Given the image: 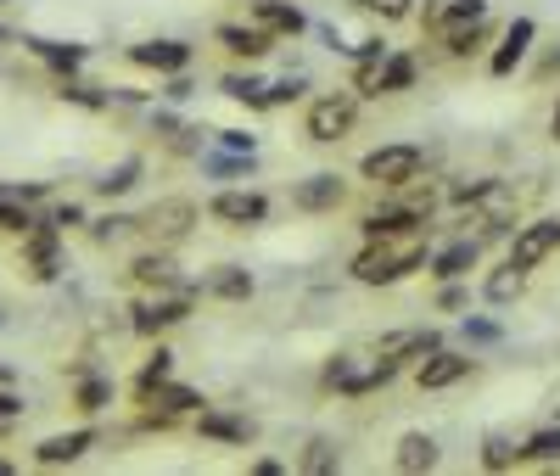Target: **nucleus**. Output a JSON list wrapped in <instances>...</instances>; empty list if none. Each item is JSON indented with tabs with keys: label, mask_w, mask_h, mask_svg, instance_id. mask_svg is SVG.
<instances>
[{
	"label": "nucleus",
	"mask_w": 560,
	"mask_h": 476,
	"mask_svg": "<svg viewBox=\"0 0 560 476\" xmlns=\"http://www.w3.org/2000/svg\"><path fill=\"white\" fill-rule=\"evenodd\" d=\"M213 292H219V297H252V275H241V269H224V275L213 280Z\"/></svg>",
	"instance_id": "obj_26"
},
{
	"label": "nucleus",
	"mask_w": 560,
	"mask_h": 476,
	"mask_svg": "<svg viewBox=\"0 0 560 476\" xmlns=\"http://www.w3.org/2000/svg\"><path fill=\"white\" fill-rule=\"evenodd\" d=\"M482 465H488V471L521 465V448H516V443H504V437H488V448H482Z\"/></svg>",
	"instance_id": "obj_22"
},
{
	"label": "nucleus",
	"mask_w": 560,
	"mask_h": 476,
	"mask_svg": "<svg viewBox=\"0 0 560 476\" xmlns=\"http://www.w3.org/2000/svg\"><path fill=\"white\" fill-rule=\"evenodd\" d=\"M437 34H443V51H448V56H471V51H482V40H488V12L454 17V23L437 28Z\"/></svg>",
	"instance_id": "obj_11"
},
{
	"label": "nucleus",
	"mask_w": 560,
	"mask_h": 476,
	"mask_svg": "<svg viewBox=\"0 0 560 476\" xmlns=\"http://www.w3.org/2000/svg\"><path fill=\"white\" fill-rule=\"evenodd\" d=\"M303 96V79H280L275 90H269V107H280V101H297Z\"/></svg>",
	"instance_id": "obj_30"
},
{
	"label": "nucleus",
	"mask_w": 560,
	"mask_h": 476,
	"mask_svg": "<svg viewBox=\"0 0 560 476\" xmlns=\"http://www.w3.org/2000/svg\"><path fill=\"white\" fill-rule=\"evenodd\" d=\"M476 258H482L476 241H454V247H443L432 258V275L437 280H460V275H471V269H476Z\"/></svg>",
	"instance_id": "obj_14"
},
{
	"label": "nucleus",
	"mask_w": 560,
	"mask_h": 476,
	"mask_svg": "<svg viewBox=\"0 0 560 476\" xmlns=\"http://www.w3.org/2000/svg\"><path fill=\"white\" fill-rule=\"evenodd\" d=\"M420 264H426V241H420V230H415V236H376L348 269L359 286H398V280H409Z\"/></svg>",
	"instance_id": "obj_1"
},
{
	"label": "nucleus",
	"mask_w": 560,
	"mask_h": 476,
	"mask_svg": "<svg viewBox=\"0 0 560 476\" xmlns=\"http://www.w3.org/2000/svg\"><path fill=\"white\" fill-rule=\"evenodd\" d=\"M342 196H348V185L336 180V174H308V180L292 185V208H303V213H336V208H342Z\"/></svg>",
	"instance_id": "obj_5"
},
{
	"label": "nucleus",
	"mask_w": 560,
	"mask_h": 476,
	"mask_svg": "<svg viewBox=\"0 0 560 476\" xmlns=\"http://www.w3.org/2000/svg\"><path fill=\"white\" fill-rule=\"evenodd\" d=\"M140 275H146V280H174V264H168V258H140Z\"/></svg>",
	"instance_id": "obj_28"
},
{
	"label": "nucleus",
	"mask_w": 560,
	"mask_h": 476,
	"mask_svg": "<svg viewBox=\"0 0 560 476\" xmlns=\"http://www.w3.org/2000/svg\"><path fill=\"white\" fill-rule=\"evenodd\" d=\"M364 12H376V17H387V23H404L409 12H415V0H359Z\"/></svg>",
	"instance_id": "obj_24"
},
{
	"label": "nucleus",
	"mask_w": 560,
	"mask_h": 476,
	"mask_svg": "<svg viewBox=\"0 0 560 476\" xmlns=\"http://www.w3.org/2000/svg\"><path fill=\"white\" fill-rule=\"evenodd\" d=\"M471 376V359L465 353H426L420 359V370H415V381H420V392H443V387H454V381H465Z\"/></svg>",
	"instance_id": "obj_8"
},
{
	"label": "nucleus",
	"mask_w": 560,
	"mask_h": 476,
	"mask_svg": "<svg viewBox=\"0 0 560 476\" xmlns=\"http://www.w3.org/2000/svg\"><path fill=\"white\" fill-rule=\"evenodd\" d=\"M415 84V56H392L381 62V79H376V96H398V90H409Z\"/></svg>",
	"instance_id": "obj_17"
},
{
	"label": "nucleus",
	"mask_w": 560,
	"mask_h": 476,
	"mask_svg": "<svg viewBox=\"0 0 560 476\" xmlns=\"http://www.w3.org/2000/svg\"><path fill=\"white\" fill-rule=\"evenodd\" d=\"M549 135L560 140V101H555V118H549Z\"/></svg>",
	"instance_id": "obj_31"
},
{
	"label": "nucleus",
	"mask_w": 560,
	"mask_h": 476,
	"mask_svg": "<svg viewBox=\"0 0 560 476\" xmlns=\"http://www.w3.org/2000/svg\"><path fill=\"white\" fill-rule=\"evenodd\" d=\"M224 96L247 101V107H269V84H258V79H241V73H230V79H224Z\"/></svg>",
	"instance_id": "obj_21"
},
{
	"label": "nucleus",
	"mask_w": 560,
	"mask_h": 476,
	"mask_svg": "<svg viewBox=\"0 0 560 476\" xmlns=\"http://www.w3.org/2000/svg\"><path fill=\"white\" fill-rule=\"evenodd\" d=\"M549 252H560V213H544V219L521 224L516 241H510V258H504V264H516L521 275H527V269L544 264Z\"/></svg>",
	"instance_id": "obj_4"
},
{
	"label": "nucleus",
	"mask_w": 560,
	"mask_h": 476,
	"mask_svg": "<svg viewBox=\"0 0 560 476\" xmlns=\"http://www.w3.org/2000/svg\"><path fill=\"white\" fill-rule=\"evenodd\" d=\"M532 40H538V23H532V17H516V23L504 28V45L499 51H493V79H504V73H516L521 68V56L532 51Z\"/></svg>",
	"instance_id": "obj_9"
},
{
	"label": "nucleus",
	"mask_w": 560,
	"mask_h": 476,
	"mask_svg": "<svg viewBox=\"0 0 560 476\" xmlns=\"http://www.w3.org/2000/svg\"><path fill=\"white\" fill-rule=\"evenodd\" d=\"M191 219H196V202H185V196H174V202L152 208V230H163L168 241H180L185 230H191Z\"/></svg>",
	"instance_id": "obj_16"
},
{
	"label": "nucleus",
	"mask_w": 560,
	"mask_h": 476,
	"mask_svg": "<svg viewBox=\"0 0 560 476\" xmlns=\"http://www.w3.org/2000/svg\"><path fill=\"white\" fill-rule=\"evenodd\" d=\"M208 213L219 224H236V230H241V224H264L269 219V202L258 191H219L208 202Z\"/></svg>",
	"instance_id": "obj_6"
},
{
	"label": "nucleus",
	"mask_w": 560,
	"mask_h": 476,
	"mask_svg": "<svg viewBox=\"0 0 560 476\" xmlns=\"http://www.w3.org/2000/svg\"><path fill=\"white\" fill-rule=\"evenodd\" d=\"M252 23L269 28V34H303V12L286 0H252Z\"/></svg>",
	"instance_id": "obj_13"
},
{
	"label": "nucleus",
	"mask_w": 560,
	"mask_h": 476,
	"mask_svg": "<svg viewBox=\"0 0 560 476\" xmlns=\"http://www.w3.org/2000/svg\"><path fill=\"white\" fill-rule=\"evenodd\" d=\"M84 448V437H62V443H45V460H73Z\"/></svg>",
	"instance_id": "obj_29"
},
{
	"label": "nucleus",
	"mask_w": 560,
	"mask_h": 476,
	"mask_svg": "<svg viewBox=\"0 0 560 476\" xmlns=\"http://www.w3.org/2000/svg\"><path fill=\"white\" fill-rule=\"evenodd\" d=\"M297 465H303V471H314V476H320V471H336V448H331V443H308V454H303Z\"/></svg>",
	"instance_id": "obj_25"
},
{
	"label": "nucleus",
	"mask_w": 560,
	"mask_h": 476,
	"mask_svg": "<svg viewBox=\"0 0 560 476\" xmlns=\"http://www.w3.org/2000/svg\"><path fill=\"white\" fill-rule=\"evenodd\" d=\"M135 62L174 73V68H185V62H191V45H180V40H152V45H135Z\"/></svg>",
	"instance_id": "obj_15"
},
{
	"label": "nucleus",
	"mask_w": 560,
	"mask_h": 476,
	"mask_svg": "<svg viewBox=\"0 0 560 476\" xmlns=\"http://www.w3.org/2000/svg\"><path fill=\"white\" fill-rule=\"evenodd\" d=\"M420 168H426L420 146H376V152L359 157V174L376 185V191H404V185L420 180Z\"/></svg>",
	"instance_id": "obj_2"
},
{
	"label": "nucleus",
	"mask_w": 560,
	"mask_h": 476,
	"mask_svg": "<svg viewBox=\"0 0 560 476\" xmlns=\"http://www.w3.org/2000/svg\"><path fill=\"white\" fill-rule=\"evenodd\" d=\"M219 135H224V146H230V152H258V135H247V129H219Z\"/></svg>",
	"instance_id": "obj_27"
},
{
	"label": "nucleus",
	"mask_w": 560,
	"mask_h": 476,
	"mask_svg": "<svg viewBox=\"0 0 560 476\" xmlns=\"http://www.w3.org/2000/svg\"><path fill=\"white\" fill-rule=\"evenodd\" d=\"M443 348V336L426 331V325H415V331H392L376 342V359H392V364H404V359H426V353Z\"/></svg>",
	"instance_id": "obj_7"
},
{
	"label": "nucleus",
	"mask_w": 560,
	"mask_h": 476,
	"mask_svg": "<svg viewBox=\"0 0 560 476\" xmlns=\"http://www.w3.org/2000/svg\"><path fill=\"white\" fill-rule=\"evenodd\" d=\"M521 460H538V465H555L560 460V426H544L521 443Z\"/></svg>",
	"instance_id": "obj_19"
},
{
	"label": "nucleus",
	"mask_w": 560,
	"mask_h": 476,
	"mask_svg": "<svg viewBox=\"0 0 560 476\" xmlns=\"http://www.w3.org/2000/svg\"><path fill=\"white\" fill-rule=\"evenodd\" d=\"M521 286H527V275H521L516 264H504V269H493V275H488V286H482V292H488V303H516Z\"/></svg>",
	"instance_id": "obj_18"
},
{
	"label": "nucleus",
	"mask_w": 560,
	"mask_h": 476,
	"mask_svg": "<svg viewBox=\"0 0 560 476\" xmlns=\"http://www.w3.org/2000/svg\"><path fill=\"white\" fill-rule=\"evenodd\" d=\"M219 45L230 56H247V62H258V56L275 51V34H269V28H258V23H224L219 28Z\"/></svg>",
	"instance_id": "obj_10"
},
{
	"label": "nucleus",
	"mask_w": 560,
	"mask_h": 476,
	"mask_svg": "<svg viewBox=\"0 0 560 476\" xmlns=\"http://www.w3.org/2000/svg\"><path fill=\"white\" fill-rule=\"evenodd\" d=\"M392 465H398V471H432L437 465V437H426V432H404L398 437V448H392Z\"/></svg>",
	"instance_id": "obj_12"
},
{
	"label": "nucleus",
	"mask_w": 560,
	"mask_h": 476,
	"mask_svg": "<svg viewBox=\"0 0 560 476\" xmlns=\"http://www.w3.org/2000/svg\"><path fill=\"white\" fill-rule=\"evenodd\" d=\"M185 314H191V303H152V308H140V331H163V325H180Z\"/></svg>",
	"instance_id": "obj_20"
},
{
	"label": "nucleus",
	"mask_w": 560,
	"mask_h": 476,
	"mask_svg": "<svg viewBox=\"0 0 560 476\" xmlns=\"http://www.w3.org/2000/svg\"><path fill=\"white\" fill-rule=\"evenodd\" d=\"M353 124H359V101L342 96V90H331V96H320L314 107H308V140L314 146H336V140H348Z\"/></svg>",
	"instance_id": "obj_3"
},
{
	"label": "nucleus",
	"mask_w": 560,
	"mask_h": 476,
	"mask_svg": "<svg viewBox=\"0 0 560 476\" xmlns=\"http://www.w3.org/2000/svg\"><path fill=\"white\" fill-rule=\"evenodd\" d=\"M202 432H208V437H230V443H247L252 426H241V420H219V415H208V420H202Z\"/></svg>",
	"instance_id": "obj_23"
}]
</instances>
